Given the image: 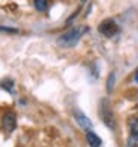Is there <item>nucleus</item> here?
Segmentation results:
<instances>
[{"label":"nucleus","instance_id":"nucleus-1","mask_svg":"<svg viewBox=\"0 0 138 147\" xmlns=\"http://www.w3.org/2000/svg\"><path fill=\"white\" fill-rule=\"evenodd\" d=\"M86 31H88V27H74L71 30L63 33L61 36L57 39V45L61 46V48H71L80 40V37Z\"/></svg>","mask_w":138,"mask_h":147},{"label":"nucleus","instance_id":"nucleus-2","mask_svg":"<svg viewBox=\"0 0 138 147\" xmlns=\"http://www.w3.org/2000/svg\"><path fill=\"white\" fill-rule=\"evenodd\" d=\"M100 119L102 120V123H104L107 128H110V129H114L116 128V119H114V115H113V111H111L107 100H102L101 101V106H100Z\"/></svg>","mask_w":138,"mask_h":147},{"label":"nucleus","instance_id":"nucleus-3","mask_svg":"<svg viewBox=\"0 0 138 147\" xmlns=\"http://www.w3.org/2000/svg\"><path fill=\"white\" fill-rule=\"evenodd\" d=\"M98 31H100V34H102L106 37H113L114 34H117L119 27L114 22V20H106L98 25Z\"/></svg>","mask_w":138,"mask_h":147},{"label":"nucleus","instance_id":"nucleus-4","mask_svg":"<svg viewBox=\"0 0 138 147\" xmlns=\"http://www.w3.org/2000/svg\"><path fill=\"white\" fill-rule=\"evenodd\" d=\"M2 125H3L5 131H6L7 134L12 132L13 129L16 128V117H15V115L12 113V111H7V113L3 115V117H2Z\"/></svg>","mask_w":138,"mask_h":147},{"label":"nucleus","instance_id":"nucleus-5","mask_svg":"<svg viewBox=\"0 0 138 147\" xmlns=\"http://www.w3.org/2000/svg\"><path fill=\"white\" fill-rule=\"evenodd\" d=\"M74 119H76V122L79 123V126L82 129H85L86 132L91 131V128H92V122H91V119L89 117H86L82 111H74Z\"/></svg>","mask_w":138,"mask_h":147},{"label":"nucleus","instance_id":"nucleus-6","mask_svg":"<svg viewBox=\"0 0 138 147\" xmlns=\"http://www.w3.org/2000/svg\"><path fill=\"white\" fill-rule=\"evenodd\" d=\"M86 141H88V144L91 147H101V138L95 134V132H92V131H88L86 132Z\"/></svg>","mask_w":138,"mask_h":147},{"label":"nucleus","instance_id":"nucleus-7","mask_svg":"<svg viewBox=\"0 0 138 147\" xmlns=\"http://www.w3.org/2000/svg\"><path fill=\"white\" fill-rule=\"evenodd\" d=\"M129 132L134 137H138V116H134L129 120Z\"/></svg>","mask_w":138,"mask_h":147},{"label":"nucleus","instance_id":"nucleus-8","mask_svg":"<svg viewBox=\"0 0 138 147\" xmlns=\"http://www.w3.org/2000/svg\"><path fill=\"white\" fill-rule=\"evenodd\" d=\"M0 86H2V88L5 89V91H7V92H13V80L12 79H3L2 82H0Z\"/></svg>","mask_w":138,"mask_h":147},{"label":"nucleus","instance_id":"nucleus-9","mask_svg":"<svg viewBox=\"0 0 138 147\" xmlns=\"http://www.w3.org/2000/svg\"><path fill=\"white\" fill-rule=\"evenodd\" d=\"M34 7H36V11L39 12H43L48 9V0H34Z\"/></svg>","mask_w":138,"mask_h":147},{"label":"nucleus","instance_id":"nucleus-10","mask_svg":"<svg viewBox=\"0 0 138 147\" xmlns=\"http://www.w3.org/2000/svg\"><path fill=\"white\" fill-rule=\"evenodd\" d=\"M114 77H116V74H114V71H111L110 74H108V79H107V92H111L113 91V85H114Z\"/></svg>","mask_w":138,"mask_h":147},{"label":"nucleus","instance_id":"nucleus-11","mask_svg":"<svg viewBox=\"0 0 138 147\" xmlns=\"http://www.w3.org/2000/svg\"><path fill=\"white\" fill-rule=\"evenodd\" d=\"M137 146H138V137L129 135V138H128V147H137Z\"/></svg>","mask_w":138,"mask_h":147},{"label":"nucleus","instance_id":"nucleus-12","mask_svg":"<svg viewBox=\"0 0 138 147\" xmlns=\"http://www.w3.org/2000/svg\"><path fill=\"white\" fill-rule=\"evenodd\" d=\"M0 31H5V33H18L16 28H9V27H0Z\"/></svg>","mask_w":138,"mask_h":147},{"label":"nucleus","instance_id":"nucleus-13","mask_svg":"<svg viewBox=\"0 0 138 147\" xmlns=\"http://www.w3.org/2000/svg\"><path fill=\"white\" fill-rule=\"evenodd\" d=\"M135 82L138 83V68H137V71H135Z\"/></svg>","mask_w":138,"mask_h":147},{"label":"nucleus","instance_id":"nucleus-14","mask_svg":"<svg viewBox=\"0 0 138 147\" xmlns=\"http://www.w3.org/2000/svg\"><path fill=\"white\" fill-rule=\"evenodd\" d=\"M82 2H86V0H82Z\"/></svg>","mask_w":138,"mask_h":147}]
</instances>
